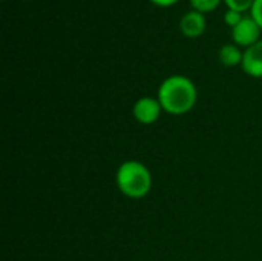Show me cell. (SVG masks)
I'll list each match as a JSON object with an SVG mask.
<instances>
[{"label":"cell","instance_id":"3957f363","mask_svg":"<svg viewBox=\"0 0 262 261\" xmlns=\"http://www.w3.org/2000/svg\"><path fill=\"white\" fill-rule=\"evenodd\" d=\"M259 34H261V28L252 15H246L235 28H232L233 42L246 48L259 42Z\"/></svg>","mask_w":262,"mask_h":261},{"label":"cell","instance_id":"5b68a950","mask_svg":"<svg viewBox=\"0 0 262 261\" xmlns=\"http://www.w3.org/2000/svg\"><path fill=\"white\" fill-rule=\"evenodd\" d=\"M241 68L246 74L250 77H262V40L256 42L255 45L246 48L243 54V63Z\"/></svg>","mask_w":262,"mask_h":261},{"label":"cell","instance_id":"7c38bea8","mask_svg":"<svg viewBox=\"0 0 262 261\" xmlns=\"http://www.w3.org/2000/svg\"><path fill=\"white\" fill-rule=\"evenodd\" d=\"M150 2L155 3V5H158V6H170V5L177 3L178 0H150Z\"/></svg>","mask_w":262,"mask_h":261},{"label":"cell","instance_id":"ba28073f","mask_svg":"<svg viewBox=\"0 0 262 261\" xmlns=\"http://www.w3.org/2000/svg\"><path fill=\"white\" fill-rule=\"evenodd\" d=\"M221 0H190L193 9L200 11V12H209L213 11L215 8H218Z\"/></svg>","mask_w":262,"mask_h":261},{"label":"cell","instance_id":"8fae6325","mask_svg":"<svg viewBox=\"0 0 262 261\" xmlns=\"http://www.w3.org/2000/svg\"><path fill=\"white\" fill-rule=\"evenodd\" d=\"M250 15L255 18V22L259 25V28L262 29V0H255L252 8H250Z\"/></svg>","mask_w":262,"mask_h":261},{"label":"cell","instance_id":"7a4b0ae2","mask_svg":"<svg viewBox=\"0 0 262 261\" xmlns=\"http://www.w3.org/2000/svg\"><path fill=\"white\" fill-rule=\"evenodd\" d=\"M117 186L129 198H143L152 188L150 171L141 162H124L117 171Z\"/></svg>","mask_w":262,"mask_h":261},{"label":"cell","instance_id":"6da1fadb","mask_svg":"<svg viewBox=\"0 0 262 261\" xmlns=\"http://www.w3.org/2000/svg\"><path fill=\"white\" fill-rule=\"evenodd\" d=\"M198 98V91L193 82L184 75L167 77L158 89V100L163 111L172 115H183L189 112Z\"/></svg>","mask_w":262,"mask_h":261},{"label":"cell","instance_id":"8992f818","mask_svg":"<svg viewBox=\"0 0 262 261\" xmlns=\"http://www.w3.org/2000/svg\"><path fill=\"white\" fill-rule=\"evenodd\" d=\"M180 29L186 37H190V38L200 37L206 29V18L203 12L196 9L186 12L180 20Z\"/></svg>","mask_w":262,"mask_h":261},{"label":"cell","instance_id":"30bf717a","mask_svg":"<svg viewBox=\"0 0 262 261\" xmlns=\"http://www.w3.org/2000/svg\"><path fill=\"white\" fill-rule=\"evenodd\" d=\"M224 2L230 9H236L243 12L246 9H250L255 0H224Z\"/></svg>","mask_w":262,"mask_h":261},{"label":"cell","instance_id":"9c48e42d","mask_svg":"<svg viewBox=\"0 0 262 261\" xmlns=\"http://www.w3.org/2000/svg\"><path fill=\"white\" fill-rule=\"evenodd\" d=\"M244 17H243V12L241 11H236V9H227L226 11V14H224V20H226V23L229 25V26H232V28H235L241 20H243Z\"/></svg>","mask_w":262,"mask_h":261},{"label":"cell","instance_id":"52a82bcc","mask_svg":"<svg viewBox=\"0 0 262 261\" xmlns=\"http://www.w3.org/2000/svg\"><path fill=\"white\" fill-rule=\"evenodd\" d=\"M243 54L239 51V48L236 45H224L221 46L218 55H220V62L224 65V66H236V65H241L243 63Z\"/></svg>","mask_w":262,"mask_h":261},{"label":"cell","instance_id":"277c9868","mask_svg":"<svg viewBox=\"0 0 262 261\" xmlns=\"http://www.w3.org/2000/svg\"><path fill=\"white\" fill-rule=\"evenodd\" d=\"M161 111H163V108H161L160 100L154 98V97H141L134 105V117L141 125L155 123L158 120Z\"/></svg>","mask_w":262,"mask_h":261}]
</instances>
